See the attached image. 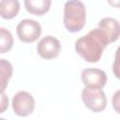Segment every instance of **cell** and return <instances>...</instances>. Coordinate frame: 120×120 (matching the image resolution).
Masks as SVG:
<instances>
[{
    "mask_svg": "<svg viewBox=\"0 0 120 120\" xmlns=\"http://www.w3.org/2000/svg\"><path fill=\"white\" fill-rule=\"evenodd\" d=\"M20 10L18 0H0V16L6 20H10L17 16Z\"/></svg>",
    "mask_w": 120,
    "mask_h": 120,
    "instance_id": "cell-10",
    "label": "cell"
},
{
    "mask_svg": "<svg viewBox=\"0 0 120 120\" xmlns=\"http://www.w3.org/2000/svg\"><path fill=\"white\" fill-rule=\"evenodd\" d=\"M108 3L113 8H119V0H108Z\"/></svg>",
    "mask_w": 120,
    "mask_h": 120,
    "instance_id": "cell-14",
    "label": "cell"
},
{
    "mask_svg": "<svg viewBox=\"0 0 120 120\" xmlns=\"http://www.w3.org/2000/svg\"><path fill=\"white\" fill-rule=\"evenodd\" d=\"M119 94V92L117 91L116 93H115V95H114V97H113V99L115 100L114 101V103H113V105H114V107H115V110L118 112V108H117V106H118V101H117V99H118V98H117V95Z\"/></svg>",
    "mask_w": 120,
    "mask_h": 120,
    "instance_id": "cell-15",
    "label": "cell"
},
{
    "mask_svg": "<svg viewBox=\"0 0 120 120\" xmlns=\"http://www.w3.org/2000/svg\"><path fill=\"white\" fill-rule=\"evenodd\" d=\"M51 0H24L25 9L37 16H42L47 13L51 8Z\"/></svg>",
    "mask_w": 120,
    "mask_h": 120,
    "instance_id": "cell-9",
    "label": "cell"
},
{
    "mask_svg": "<svg viewBox=\"0 0 120 120\" xmlns=\"http://www.w3.org/2000/svg\"><path fill=\"white\" fill-rule=\"evenodd\" d=\"M17 35L20 40L26 43L36 41L41 35L40 24L31 19H24L17 25Z\"/></svg>",
    "mask_w": 120,
    "mask_h": 120,
    "instance_id": "cell-4",
    "label": "cell"
},
{
    "mask_svg": "<svg viewBox=\"0 0 120 120\" xmlns=\"http://www.w3.org/2000/svg\"><path fill=\"white\" fill-rule=\"evenodd\" d=\"M108 40L98 28H94L85 36L77 39L75 49L83 60L96 63L101 58L103 50L108 45Z\"/></svg>",
    "mask_w": 120,
    "mask_h": 120,
    "instance_id": "cell-1",
    "label": "cell"
},
{
    "mask_svg": "<svg viewBox=\"0 0 120 120\" xmlns=\"http://www.w3.org/2000/svg\"><path fill=\"white\" fill-rule=\"evenodd\" d=\"M37 51L43 59H52L58 56L61 51V44L56 38L46 36L38 41Z\"/></svg>",
    "mask_w": 120,
    "mask_h": 120,
    "instance_id": "cell-6",
    "label": "cell"
},
{
    "mask_svg": "<svg viewBox=\"0 0 120 120\" xmlns=\"http://www.w3.org/2000/svg\"><path fill=\"white\" fill-rule=\"evenodd\" d=\"M86 21V10L80 0H68L64 5V25L70 33L81 31Z\"/></svg>",
    "mask_w": 120,
    "mask_h": 120,
    "instance_id": "cell-2",
    "label": "cell"
},
{
    "mask_svg": "<svg viewBox=\"0 0 120 120\" xmlns=\"http://www.w3.org/2000/svg\"><path fill=\"white\" fill-rule=\"evenodd\" d=\"M82 81L87 87L102 89L107 82V75L102 69L86 68L82 72Z\"/></svg>",
    "mask_w": 120,
    "mask_h": 120,
    "instance_id": "cell-7",
    "label": "cell"
},
{
    "mask_svg": "<svg viewBox=\"0 0 120 120\" xmlns=\"http://www.w3.org/2000/svg\"><path fill=\"white\" fill-rule=\"evenodd\" d=\"M82 99L86 108L95 112H102L107 106L106 95L99 88L85 86L82 91Z\"/></svg>",
    "mask_w": 120,
    "mask_h": 120,
    "instance_id": "cell-3",
    "label": "cell"
},
{
    "mask_svg": "<svg viewBox=\"0 0 120 120\" xmlns=\"http://www.w3.org/2000/svg\"><path fill=\"white\" fill-rule=\"evenodd\" d=\"M12 73L13 68L10 62L6 59H0V93L5 92Z\"/></svg>",
    "mask_w": 120,
    "mask_h": 120,
    "instance_id": "cell-11",
    "label": "cell"
},
{
    "mask_svg": "<svg viewBox=\"0 0 120 120\" xmlns=\"http://www.w3.org/2000/svg\"><path fill=\"white\" fill-rule=\"evenodd\" d=\"M98 29L102 32L108 40V43L114 42L119 38V22L110 17H105L100 20Z\"/></svg>",
    "mask_w": 120,
    "mask_h": 120,
    "instance_id": "cell-8",
    "label": "cell"
},
{
    "mask_svg": "<svg viewBox=\"0 0 120 120\" xmlns=\"http://www.w3.org/2000/svg\"><path fill=\"white\" fill-rule=\"evenodd\" d=\"M12 109L19 116H27L34 112L35 99L33 96L25 91L16 93L12 98Z\"/></svg>",
    "mask_w": 120,
    "mask_h": 120,
    "instance_id": "cell-5",
    "label": "cell"
},
{
    "mask_svg": "<svg viewBox=\"0 0 120 120\" xmlns=\"http://www.w3.org/2000/svg\"><path fill=\"white\" fill-rule=\"evenodd\" d=\"M8 107V98L3 92L0 93V113H3Z\"/></svg>",
    "mask_w": 120,
    "mask_h": 120,
    "instance_id": "cell-13",
    "label": "cell"
},
{
    "mask_svg": "<svg viewBox=\"0 0 120 120\" xmlns=\"http://www.w3.org/2000/svg\"><path fill=\"white\" fill-rule=\"evenodd\" d=\"M13 37L11 33L4 27H0V53L8 52L13 46Z\"/></svg>",
    "mask_w": 120,
    "mask_h": 120,
    "instance_id": "cell-12",
    "label": "cell"
}]
</instances>
